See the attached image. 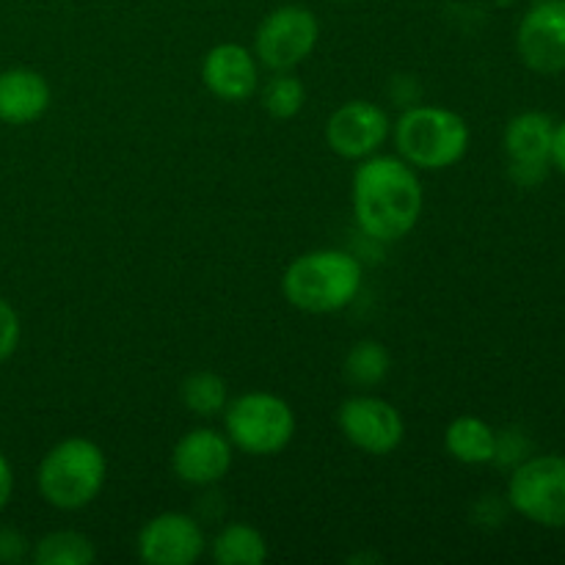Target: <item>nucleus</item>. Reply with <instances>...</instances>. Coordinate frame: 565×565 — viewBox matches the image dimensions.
<instances>
[{
	"instance_id": "f257e3e1",
	"label": "nucleus",
	"mask_w": 565,
	"mask_h": 565,
	"mask_svg": "<svg viewBox=\"0 0 565 565\" xmlns=\"http://www.w3.org/2000/svg\"><path fill=\"white\" fill-rule=\"evenodd\" d=\"M353 215L364 237L375 243L403 241L423 215L425 193L417 169L397 154H373L353 171Z\"/></svg>"
},
{
	"instance_id": "f03ea898",
	"label": "nucleus",
	"mask_w": 565,
	"mask_h": 565,
	"mask_svg": "<svg viewBox=\"0 0 565 565\" xmlns=\"http://www.w3.org/2000/svg\"><path fill=\"white\" fill-rule=\"evenodd\" d=\"M362 281L364 268L353 254L342 248H318L287 265L281 292L298 312L334 315L351 307Z\"/></svg>"
},
{
	"instance_id": "7ed1b4c3",
	"label": "nucleus",
	"mask_w": 565,
	"mask_h": 565,
	"mask_svg": "<svg viewBox=\"0 0 565 565\" xmlns=\"http://www.w3.org/2000/svg\"><path fill=\"white\" fill-rule=\"evenodd\" d=\"M108 458L103 447L83 436H70L50 447L39 461L36 489L42 500L55 511H83L105 489Z\"/></svg>"
},
{
	"instance_id": "20e7f679",
	"label": "nucleus",
	"mask_w": 565,
	"mask_h": 565,
	"mask_svg": "<svg viewBox=\"0 0 565 565\" xmlns=\"http://www.w3.org/2000/svg\"><path fill=\"white\" fill-rule=\"evenodd\" d=\"M397 158L417 171H441L461 163L469 149V125L441 105H408L392 125Z\"/></svg>"
},
{
	"instance_id": "39448f33",
	"label": "nucleus",
	"mask_w": 565,
	"mask_h": 565,
	"mask_svg": "<svg viewBox=\"0 0 565 565\" xmlns=\"http://www.w3.org/2000/svg\"><path fill=\"white\" fill-rule=\"evenodd\" d=\"M224 434L246 456H276L296 436V412L274 392H243L224 408Z\"/></svg>"
},
{
	"instance_id": "423d86ee",
	"label": "nucleus",
	"mask_w": 565,
	"mask_h": 565,
	"mask_svg": "<svg viewBox=\"0 0 565 565\" xmlns=\"http://www.w3.org/2000/svg\"><path fill=\"white\" fill-rule=\"evenodd\" d=\"M508 505L539 527L565 530V456L524 458L508 480Z\"/></svg>"
},
{
	"instance_id": "0eeeda50",
	"label": "nucleus",
	"mask_w": 565,
	"mask_h": 565,
	"mask_svg": "<svg viewBox=\"0 0 565 565\" xmlns=\"http://www.w3.org/2000/svg\"><path fill=\"white\" fill-rule=\"evenodd\" d=\"M320 22L303 6H279L270 11L254 33V55L270 72H292L315 53Z\"/></svg>"
},
{
	"instance_id": "6e6552de",
	"label": "nucleus",
	"mask_w": 565,
	"mask_h": 565,
	"mask_svg": "<svg viewBox=\"0 0 565 565\" xmlns=\"http://www.w3.org/2000/svg\"><path fill=\"white\" fill-rule=\"evenodd\" d=\"M337 425H340V434L367 456H390L403 445V436H406L401 412L390 401L367 395V392H359L340 403Z\"/></svg>"
},
{
	"instance_id": "1a4fd4ad",
	"label": "nucleus",
	"mask_w": 565,
	"mask_h": 565,
	"mask_svg": "<svg viewBox=\"0 0 565 565\" xmlns=\"http://www.w3.org/2000/svg\"><path fill=\"white\" fill-rule=\"evenodd\" d=\"M136 552L147 565H193L207 552V535L191 513L166 511L138 530Z\"/></svg>"
},
{
	"instance_id": "9d476101",
	"label": "nucleus",
	"mask_w": 565,
	"mask_h": 565,
	"mask_svg": "<svg viewBox=\"0 0 565 565\" xmlns=\"http://www.w3.org/2000/svg\"><path fill=\"white\" fill-rule=\"evenodd\" d=\"M392 136V121L381 105L351 99L326 121V143L342 160H364L381 152Z\"/></svg>"
},
{
	"instance_id": "9b49d317",
	"label": "nucleus",
	"mask_w": 565,
	"mask_h": 565,
	"mask_svg": "<svg viewBox=\"0 0 565 565\" xmlns=\"http://www.w3.org/2000/svg\"><path fill=\"white\" fill-rule=\"evenodd\" d=\"M516 50L524 66L539 75L565 72V0L535 3L522 17L516 31Z\"/></svg>"
},
{
	"instance_id": "f8f14e48",
	"label": "nucleus",
	"mask_w": 565,
	"mask_h": 565,
	"mask_svg": "<svg viewBox=\"0 0 565 565\" xmlns=\"http://www.w3.org/2000/svg\"><path fill=\"white\" fill-rule=\"evenodd\" d=\"M235 447L224 430L193 428L171 450V472L191 489H210L230 475Z\"/></svg>"
},
{
	"instance_id": "ddd939ff",
	"label": "nucleus",
	"mask_w": 565,
	"mask_h": 565,
	"mask_svg": "<svg viewBox=\"0 0 565 565\" xmlns=\"http://www.w3.org/2000/svg\"><path fill=\"white\" fill-rule=\"evenodd\" d=\"M259 61L254 50L224 42L207 50L202 61V83L215 99L246 103L259 92Z\"/></svg>"
},
{
	"instance_id": "4468645a",
	"label": "nucleus",
	"mask_w": 565,
	"mask_h": 565,
	"mask_svg": "<svg viewBox=\"0 0 565 565\" xmlns=\"http://www.w3.org/2000/svg\"><path fill=\"white\" fill-rule=\"evenodd\" d=\"M50 108V86L44 75L14 66L0 72V121L31 125Z\"/></svg>"
},
{
	"instance_id": "2eb2a0df",
	"label": "nucleus",
	"mask_w": 565,
	"mask_h": 565,
	"mask_svg": "<svg viewBox=\"0 0 565 565\" xmlns=\"http://www.w3.org/2000/svg\"><path fill=\"white\" fill-rule=\"evenodd\" d=\"M555 119L544 110H524L513 116L502 136L508 166H552Z\"/></svg>"
},
{
	"instance_id": "dca6fc26",
	"label": "nucleus",
	"mask_w": 565,
	"mask_h": 565,
	"mask_svg": "<svg viewBox=\"0 0 565 565\" xmlns=\"http://www.w3.org/2000/svg\"><path fill=\"white\" fill-rule=\"evenodd\" d=\"M445 450L452 461L463 467H486L494 463L497 430L486 419L463 414L456 417L445 430Z\"/></svg>"
},
{
	"instance_id": "f3484780",
	"label": "nucleus",
	"mask_w": 565,
	"mask_h": 565,
	"mask_svg": "<svg viewBox=\"0 0 565 565\" xmlns=\"http://www.w3.org/2000/svg\"><path fill=\"white\" fill-rule=\"evenodd\" d=\"M210 557L218 565H263L270 550L265 535L246 522H232L207 541Z\"/></svg>"
},
{
	"instance_id": "a211bd4d",
	"label": "nucleus",
	"mask_w": 565,
	"mask_h": 565,
	"mask_svg": "<svg viewBox=\"0 0 565 565\" xmlns=\"http://www.w3.org/2000/svg\"><path fill=\"white\" fill-rule=\"evenodd\" d=\"M392 373V353L379 340H359L342 362V379L353 390H373L381 386Z\"/></svg>"
},
{
	"instance_id": "6ab92c4d",
	"label": "nucleus",
	"mask_w": 565,
	"mask_h": 565,
	"mask_svg": "<svg viewBox=\"0 0 565 565\" xmlns=\"http://www.w3.org/2000/svg\"><path fill=\"white\" fill-rule=\"evenodd\" d=\"M36 565H92L97 561L92 539L77 530H53L31 546Z\"/></svg>"
},
{
	"instance_id": "aec40b11",
	"label": "nucleus",
	"mask_w": 565,
	"mask_h": 565,
	"mask_svg": "<svg viewBox=\"0 0 565 565\" xmlns=\"http://www.w3.org/2000/svg\"><path fill=\"white\" fill-rule=\"evenodd\" d=\"M180 401L196 417H221L230 403V386L213 370H196V373L185 375V381L180 384Z\"/></svg>"
},
{
	"instance_id": "412c9836",
	"label": "nucleus",
	"mask_w": 565,
	"mask_h": 565,
	"mask_svg": "<svg viewBox=\"0 0 565 565\" xmlns=\"http://www.w3.org/2000/svg\"><path fill=\"white\" fill-rule=\"evenodd\" d=\"M259 99H263V108L268 110L270 119L287 121L296 119L303 110L307 88L296 72H274V77L259 88Z\"/></svg>"
},
{
	"instance_id": "4be33fe9",
	"label": "nucleus",
	"mask_w": 565,
	"mask_h": 565,
	"mask_svg": "<svg viewBox=\"0 0 565 565\" xmlns=\"http://www.w3.org/2000/svg\"><path fill=\"white\" fill-rule=\"evenodd\" d=\"M20 315H17V309L6 298H0V362L14 356L17 348H20Z\"/></svg>"
},
{
	"instance_id": "5701e85b",
	"label": "nucleus",
	"mask_w": 565,
	"mask_h": 565,
	"mask_svg": "<svg viewBox=\"0 0 565 565\" xmlns=\"http://www.w3.org/2000/svg\"><path fill=\"white\" fill-rule=\"evenodd\" d=\"M31 541L14 527H0V565H17L31 561Z\"/></svg>"
},
{
	"instance_id": "b1692460",
	"label": "nucleus",
	"mask_w": 565,
	"mask_h": 565,
	"mask_svg": "<svg viewBox=\"0 0 565 565\" xmlns=\"http://www.w3.org/2000/svg\"><path fill=\"white\" fill-rule=\"evenodd\" d=\"M11 491H14V472H11V463L9 458L0 452V511L9 505L11 500Z\"/></svg>"
},
{
	"instance_id": "393cba45",
	"label": "nucleus",
	"mask_w": 565,
	"mask_h": 565,
	"mask_svg": "<svg viewBox=\"0 0 565 565\" xmlns=\"http://www.w3.org/2000/svg\"><path fill=\"white\" fill-rule=\"evenodd\" d=\"M552 166L565 174V121L555 125V141H552Z\"/></svg>"
},
{
	"instance_id": "a878e982",
	"label": "nucleus",
	"mask_w": 565,
	"mask_h": 565,
	"mask_svg": "<svg viewBox=\"0 0 565 565\" xmlns=\"http://www.w3.org/2000/svg\"><path fill=\"white\" fill-rule=\"evenodd\" d=\"M334 3H353V0H334Z\"/></svg>"
},
{
	"instance_id": "bb28decb",
	"label": "nucleus",
	"mask_w": 565,
	"mask_h": 565,
	"mask_svg": "<svg viewBox=\"0 0 565 565\" xmlns=\"http://www.w3.org/2000/svg\"><path fill=\"white\" fill-rule=\"evenodd\" d=\"M533 3H544V0H533Z\"/></svg>"
}]
</instances>
